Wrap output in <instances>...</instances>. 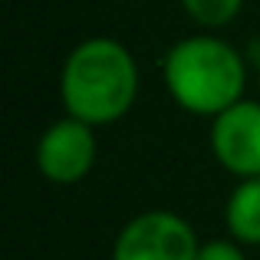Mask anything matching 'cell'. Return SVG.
<instances>
[{"label": "cell", "instance_id": "obj_1", "mask_svg": "<svg viewBox=\"0 0 260 260\" xmlns=\"http://www.w3.org/2000/svg\"><path fill=\"white\" fill-rule=\"evenodd\" d=\"M59 99L66 115L95 128L125 119L139 99V63L132 50L112 37L76 43L59 73Z\"/></svg>", "mask_w": 260, "mask_h": 260}, {"label": "cell", "instance_id": "obj_2", "mask_svg": "<svg viewBox=\"0 0 260 260\" xmlns=\"http://www.w3.org/2000/svg\"><path fill=\"white\" fill-rule=\"evenodd\" d=\"M161 76L175 106L204 119H214L234 102H241L247 89V66L241 53L228 40L211 33L178 40L165 53Z\"/></svg>", "mask_w": 260, "mask_h": 260}, {"label": "cell", "instance_id": "obj_3", "mask_svg": "<svg viewBox=\"0 0 260 260\" xmlns=\"http://www.w3.org/2000/svg\"><path fill=\"white\" fill-rule=\"evenodd\" d=\"M194 228L175 211H142L122 224L112 260H198Z\"/></svg>", "mask_w": 260, "mask_h": 260}, {"label": "cell", "instance_id": "obj_4", "mask_svg": "<svg viewBox=\"0 0 260 260\" xmlns=\"http://www.w3.org/2000/svg\"><path fill=\"white\" fill-rule=\"evenodd\" d=\"M95 155H99L95 125L73 115L46 125L37 142V168L50 184H79L92 172Z\"/></svg>", "mask_w": 260, "mask_h": 260}, {"label": "cell", "instance_id": "obj_5", "mask_svg": "<svg viewBox=\"0 0 260 260\" xmlns=\"http://www.w3.org/2000/svg\"><path fill=\"white\" fill-rule=\"evenodd\" d=\"M211 152L224 172L237 178L260 175V102L241 99L211 119Z\"/></svg>", "mask_w": 260, "mask_h": 260}, {"label": "cell", "instance_id": "obj_6", "mask_svg": "<svg viewBox=\"0 0 260 260\" xmlns=\"http://www.w3.org/2000/svg\"><path fill=\"white\" fill-rule=\"evenodd\" d=\"M228 234L244 247H260V175L241 178L224 204Z\"/></svg>", "mask_w": 260, "mask_h": 260}, {"label": "cell", "instance_id": "obj_7", "mask_svg": "<svg viewBox=\"0 0 260 260\" xmlns=\"http://www.w3.org/2000/svg\"><path fill=\"white\" fill-rule=\"evenodd\" d=\"M181 10L194 20L198 26H228L231 20H237V13L244 10V0H181Z\"/></svg>", "mask_w": 260, "mask_h": 260}, {"label": "cell", "instance_id": "obj_8", "mask_svg": "<svg viewBox=\"0 0 260 260\" xmlns=\"http://www.w3.org/2000/svg\"><path fill=\"white\" fill-rule=\"evenodd\" d=\"M198 260H247L244 257V244L234 237H217V241H201Z\"/></svg>", "mask_w": 260, "mask_h": 260}, {"label": "cell", "instance_id": "obj_9", "mask_svg": "<svg viewBox=\"0 0 260 260\" xmlns=\"http://www.w3.org/2000/svg\"><path fill=\"white\" fill-rule=\"evenodd\" d=\"M257 86H260V66H257Z\"/></svg>", "mask_w": 260, "mask_h": 260}]
</instances>
